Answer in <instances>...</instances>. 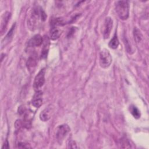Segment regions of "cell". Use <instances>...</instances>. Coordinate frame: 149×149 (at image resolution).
Wrapping results in <instances>:
<instances>
[{"instance_id": "6da1fadb", "label": "cell", "mask_w": 149, "mask_h": 149, "mask_svg": "<svg viewBox=\"0 0 149 149\" xmlns=\"http://www.w3.org/2000/svg\"><path fill=\"white\" fill-rule=\"evenodd\" d=\"M116 12L122 20H126L129 14V5L126 1H119L116 3Z\"/></svg>"}, {"instance_id": "7a4b0ae2", "label": "cell", "mask_w": 149, "mask_h": 149, "mask_svg": "<svg viewBox=\"0 0 149 149\" xmlns=\"http://www.w3.org/2000/svg\"><path fill=\"white\" fill-rule=\"evenodd\" d=\"M112 62V56L107 49H102L100 52V65L102 68H108Z\"/></svg>"}, {"instance_id": "3957f363", "label": "cell", "mask_w": 149, "mask_h": 149, "mask_svg": "<svg viewBox=\"0 0 149 149\" xmlns=\"http://www.w3.org/2000/svg\"><path fill=\"white\" fill-rule=\"evenodd\" d=\"M40 17L41 19V10L39 11L37 8L33 9L27 19V24L29 29L31 30H34L36 29L37 22Z\"/></svg>"}, {"instance_id": "277c9868", "label": "cell", "mask_w": 149, "mask_h": 149, "mask_svg": "<svg viewBox=\"0 0 149 149\" xmlns=\"http://www.w3.org/2000/svg\"><path fill=\"white\" fill-rule=\"evenodd\" d=\"M45 69H42L39 71L34 78L33 87L37 91L39 90V89L42 87L45 83Z\"/></svg>"}, {"instance_id": "5b68a950", "label": "cell", "mask_w": 149, "mask_h": 149, "mask_svg": "<svg viewBox=\"0 0 149 149\" xmlns=\"http://www.w3.org/2000/svg\"><path fill=\"white\" fill-rule=\"evenodd\" d=\"M70 131V127L69 126L66 124H63L59 125L56 132V139L59 143H62L63 141L64 138L66 137L67 134Z\"/></svg>"}, {"instance_id": "8992f818", "label": "cell", "mask_w": 149, "mask_h": 149, "mask_svg": "<svg viewBox=\"0 0 149 149\" xmlns=\"http://www.w3.org/2000/svg\"><path fill=\"white\" fill-rule=\"evenodd\" d=\"M54 111V107L52 105H49L42 111L40 114V118L41 120L45 122L48 120L51 117Z\"/></svg>"}, {"instance_id": "52a82bcc", "label": "cell", "mask_w": 149, "mask_h": 149, "mask_svg": "<svg viewBox=\"0 0 149 149\" xmlns=\"http://www.w3.org/2000/svg\"><path fill=\"white\" fill-rule=\"evenodd\" d=\"M113 22L110 17H107L105 20L104 29V38H108L112 28Z\"/></svg>"}, {"instance_id": "ba28073f", "label": "cell", "mask_w": 149, "mask_h": 149, "mask_svg": "<svg viewBox=\"0 0 149 149\" xmlns=\"http://www.w3.org/2000/svg\"><path fill=\"white\" fill-rule=\"evenodd\" d=\"M42 103V93L41 91H37L33 97L31 104L36 108L40 107Z\"/></svg>"}, {"instance_id": "9c48e42d", "label": "cell", "mask_w": 149, "mask_h": 149, "mask_svg": "<svg viewBox=\"0 0 149 149\" xmlns=\"http://www.w3.org/2000/svg\"><path fill=\"white\" fill-rule=\"evenodd\" d=\"M43 42V38L39 34L34 36L28 42V46L30 47H35L41 45Z\"/></svg>"}, {"instance_id": "30bf717a", "label": "cell", "mask_w": 149, "mask_h": 149, "mask_svg": "<svg viewBox=\"0 0 149 149\" xmlns=\"http://www.w3.org/2000/svg\"><path fill=\"white\" fill-rule=\"evenodd\" d=\"M10 13L9 12H6L5 13H4L2 19V21H1V33L2 34L4 31H5L6 26L8 24V23L10 19Z\"/></svg>"}, {"instance_id": "8fae6325", "label": "cell", "mask_w": 149, "mask_h": 149, "mask_svg": "<svg viewBox=\"0 0 149 149\" xmlns=\"http://www.w3.org/2000/svg\"><path fill=\"white\" fill-rule=\"evenodd\" d=\"M44 42V47L42 49L41 52V58H44L47 57L48 49H49V40L47 37H45L43 39Z\"/></svg>"}, {"instance_id": "7c38bea8", "label": "cell", "mask_w": 149, "mask_h": 149, "mask_svg": "<svg viewBox=\"0 0 149 149\" xmlns=\"http://www.w3.org/2000/svg\"><path fill=\"white\" fill-rule=\"evenodd\" d=\"M61 34V31L55 26H53L50 30V37L51 40L58 39Z\"/></svg>"}, {"instance_id": "4fadbf2b", "label": "cell", "mask_w": 149, "mask_h": 149, "mask_svg": "<svg viewBox=\"0 0 149 149\" xmlns=\"http://www.w3.org/2000/svg\"><path fill=\"white\" fill-rule=\"evenodd\" d=\"M36 64H37V61H36V57L34 56H31L29 57L26 63L27 68L30 70L34 69V68L36 66Z\"/></svg>"}, {"instance_id": "5bb4252c", "label": "cell", "mask_w": 149, "mask_h": 149, "mask_svg": "<svg viewBox=\"0 0 149 149\" xmlns=\"http://www.w3.org/2000/svg\"><path fill=\"white\" fill-rule=\"evenodd\" d=\"M119 44V40H118V38L117 37V36L116 34H115V36L113 37V38L111 40V41H109V47L111 48H112V49H116L118 48V45Z\"/></svg>"}, {"instance_id": "9a60e30c", "label": "cell", "mask_w": 149, "mask_h": 149, "mask_svg": "<svg viewBox=\"0 0 149 149\" xmlns=\"http://www.w3.org/2000/svg\"><path fill=\"white\" fill-rule=\"evenodd\" d=\"M133 34H134V40L137 42H139L141 41V40L143 38V36H142L140 31L139 29L135 28L134 29Z\"/></svg>"}, {"instance_id": "2e32d148", "label": "cell", "mask_w": 149, "mask_h": 149, "mask_svg": "<svg viewBox=\"0 0 149 149\" xmlns=\"http://www.w3.org/2000/svg\"><path fill=\"white\" fill-rule=\"evenodd\" d=\"M130 112L135 118H139L140 117V113L139 109L135 106L130 107Z\"/></svg>"}, {"instance_id": "e0dca14e", "label": "cell", "mask_w": 149, "mask_h": 149, "mask_svg": "<svg viewBox=\"0 0 149 149\" xmlns=\"http://www.w3.org/2000/svg\"><path fill=\"white\" fill-rule=\"evenodd\" d=\"M18 147L19 148H30V146H29L28 144H25L24 143H18Z\"/></svg>"}, {"instance_id": "ac0fdd59", "label": "cell", "mask_w": 149, "mask_h": 149, "mask_svg": "<svg viewBox=\"0 0 149 149\" xmlns=\"http://www.w3.org/2000/svg\"><path fill=\"white\" fill-rule=\"evenodd\" d=\"M68 145H69V147L70 148H77L76 142L74 141H70Z\"/></svg>"}]
</instances>
